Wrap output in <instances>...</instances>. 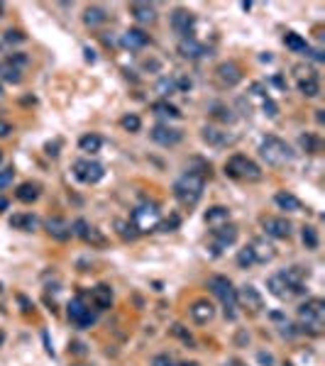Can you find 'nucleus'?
<instances>
[{
    "instance_id": "55",
    "label": "nucleus",
    "mask_w": 325,
    "mask_h": 366,
    "mask_svg": "<svg viewBox=\"0 0 325 366\" xmlns=\"http://www.w3.org/2000/svg\"><path fill=\"white\" fill-rule=\"evenodd\" d=\"M181 366H198L196 361H186V364H181Z\"/></svg>"
},
{
    "instance_id": "29",
    "label": "nucleus",
    "mask_w": 325,
    "mask_h": 366,
    "mask_svg": "<svg viewBox=\"0 0 325 366\" xmlns=\"http://www.w3.org/2000/svg\"><path fill=\"white\" fill-rule=\"evenodd\" d=\"M152 110H154L156 115H164V117H181V113H179V108L176 105H171L169 100H159V103H154L152 105Z\"/></svg>"
},
{
    "instance_id": "2",
    "label": "nucleus",
    "mask_w": 325,
    "mask_h": 366,
    "mask_svg": "<svg viewBox=\"0 0 325 366\" xmlns=\"http://www.w3.org/2000/svg\"><path fill=\"white\" fill-rule=\"evenodd\" d=\"M259 156H262L267 164H271V166H286V164L294 161V149L283 140L269 134V137H264L262 144H259Z\"/></svg>"
},
{
    "instance_id": "40",
    "label": "nucleus",
    "mask_w": 325,
    "mask_h": 366,
    "mask_svg": "<svg viewBox=\"0 0 325 366\" xmlns=\"http://www.w3.org/2000/svg\"><path fill=\"white\" fill-rule=\"evenodd\" d=\"M20 42H25V34L20 29H8L5 37H3V44H20Z\"/></svg>"
},
{
    "instance_id": "14",
    "label": "nucleus",
    "mask_w": 325,
    "mask_h": 366,
    "mask_svg": "<svg viewBox=\"0 0 325 366\" xmlns=\"http://www.w3.org/2000/svg\"><path fill=\"white\" fill-rule=\"evenodd\" d=\"M200 137H203V142H208L211 147H227V144L235 142L232 134H227V132L218 129V127H203V129H200Z\"/></svg>"
},
{
    "instance_id": "27",
    "label": "nucleus",
    "mask_w": 325,
    "mask_h": 366,
    "mask_svg": "<svg viewBox=\"0 0 325 366\" xmlns=\"http://www.w3.org/2000/svg\"><path fill=\"white\" fill-rule=\"evenodd\" d=\"M15 196H17V200H22V203H34L37 196H39V188H37L34 183H22Z\"/></svg>"
},
{
    "instance_id": "22",
    "label": "nucleus",
    "mask_w": 325,
    "mask_h": 366,
    "mask_svg": "<svg viewBox=\"0 0 325 366\" xmlns=\"http://www.w3.org/2000/svg\"><path fill=\"white\" fill-rule=\"evenodd\" d=\"M274 203H276L281 210H289V212H298V210H301V200H298L294 193H286V191L276 193V196H274Z\"/></svg>"
},
{
    "instance_id": "38",
    "label": "nucleus",
    "mask_w": 325,
    "mask_h": 366,
    "mask_svg": "<svg viewBox=\"0 0 325 366\" xmlns=\"http://www.w3.org/2000/svg\"><path fill=\"white\" fill-rule=\"evenodd\" d=\"M120 125L125 127L128 132H140V127H142V120L137 117V115H125L123 120H120Z\"/></svg>"
},
{
    "instance_id": "35",
    "label": "nucleus",
    "mask_w": 325,
    "mask_h": 366,
    "mask_svg": "<svg viewBox=\"0 0 325 366\" xmlns=\"http://www.w3.org/2000/svg\"><path fill=\"white\" fill-rule=\"evenodd\" d=\"M117 230H120V237H123V240H130V242L140 235V232L135 230V225H132V222H125V220H117Z\"/></svg>"
},
{
    "instance_id": "48",
    "label": "nucleus",
    "mask_w": 325,
    "mask_h": 366,
    "mask_svg": "<svg viewBox=\"0 0 325 366\" xmlns=\"http://www.w3.org/2000/svg\"><path fill=\"white\" fill-rule=\"evenodd\" d=\"M264 113H267L269 117H274V115H276V103H274L271 98H264Z\"/></svg>"
},
{
    "instance_id": "45",
    "label": "nucleus",
    "mask_w": 325,
    "mask_h": 366,
    "mask_svg": "<svg viewBox=\"0 0 325 366\" xmlns=\"http://www.w3.org/2000/svg\"><path fill=\"white\" fill-rule=\"evenodd\" d=\"M152 366H174L169 354H156L154 359H152Z\"/></svg>"
},
{
    "instance_id": "15",
    "label": "nucleus",
    "mask_w": 325,
    "mask_h": 366,
    "mask_svg": "<svg viewBox=\"0 0 325 366\" xmlns=\"http://www.w3.org/2000/svg\"><path fill=\"white\" fill-rule=\"evenodd\" d=\"M44 227H47V232L59 242H64V240H69L71 237V225L64 220V217H47V220H44Z\"/></svg>"
},
{
    "instance_id": "26",
    "label": "nucleus",
    "mask_w": 325,
    "mask_h": 366,
    "mask_svg": "<svg viewBox=\"0 0 325 366\" xmlns=\"http://www.w3.org/2000/svg\"><path fill=\"white\" fill-rule=\"evenodd\" d=\"M283 44H286L291 52H303V54L311 52V49H308V42H306L301 34H296V32H286V34H283Z\"/></svg>"
},
{
    "instance_id": "4",
    "label": "nucleus",
    "mask_w": 325,
    "mask_h": 366,
    "mask_svg": "<svg viewBox=\"0 0 325 366\" xmlns=\"http://www.w3.org/2000/svg\"><path fill=\"white\" fill-rule=\"evenodd\" d=\"M225 173L230 178H240V181H259L262 178V169L245 154L230 156L225 164Z\"/></svg>"
},
{
    "instance_id": "5",
    "label": "nucleus",
    "mask_w": 325,
    "mask_h": 366,
    "mask_svg": "<svg viewBox=\"0 0 325 366\" xmlns=\"http://www.w3.org/2000/svg\"><path fill=\"white\" fill-rule=\"evenodd\" d=\"M208 288L220 298V303H223V308H225L227 315L235 317V308H237V291L232 288L230 279H227V276H213L211 281H208Z\"/></svg>"
},
{
    "instance_id": "11",
    "label": "nucleus",
    "mask_w": 325,
    "mask_h": 366,
    "mask_svg": "<svg viewBox=\"0 0 325 366\" xmlns=\"http://www.w3.org/2000/svg\"><path fill=\"white\" fill-rule=\"evenodd\" d=\"M193 25H196V17H193V13H188V10H184V8L174 10V15H171V27L176 29L179 34L191 37V29H193Z\"/></svg>"
},
{
    "instance_id": "58",
    "label": "nucleus",
    "mask_w": 325,
    "mask_h": 366,
    "mask_svg": "<svg viewBox=\"0 0 325 366\" xmlns=\"http://www.w3.org/2000/svg\"><path fill=\"white\" fill-rule=\"evenodd\" d=\"M0 13H3V3H0Z\"/></svg>"
},
{
    "instance_id": "30",
    "label": "nucleus",
    "mask_w": 325,
    "mask_h": 366,
    "mask_svg": "<svg viewBox=\"0 0 325 366\" xmlns=\"http://www.w3.org/2000/svg\"><path fill=\"white\" fill-rule=\"evenodd\" d=\"M100 144H103V140H100L98 134H86V137H81V140H78L81 152H91V154H96V152H98Z\"/></svg>"
},
{
    "instance_id": "13",
    "label": "nucleus",
    "mask_w": 325,
    "mask_h": 366,
    "mask_svg": "<svg viewBox=\"0 0 325 366\" xmlns=\"http://www.w3.org/2000/svg\"><path fill=\"white\" fill-rule=\"evenodd\" d=\"M218 78H220V83H225L227 88H232V85H237L242 81V71L237 64H232V61H225V64H220L218 66Z\"/></svg>"
},
{
    "instance_id": "24",
    "label": "nucleus",
    "mask_w": 325,
    "mask_h": 366,
    "mask_svg": "<svg viewBox=\"0 0 325 366\" xmlns=\"http://www.w3.org/2000/svg\"><path fill=\"white\" fill-rule=\"evenodd\" d=\"M105 20H108V13H105L103 8H98V5H91V8H86L84 22L88 25V27H98V25H103Z\"/></svg>"
},
{
    "instance_id": "49",
    "label": "nucleus",
    "mask_w": 325,
    "mask_h": 366,
    "mask_svg": "<svg viewBox=\"0 0 325 366\" xmlns=\"http://www.w3.org/2000/svg\"><path fill=\"white\" fill-rule=\"evenodd\" d=\"M176 81V90L181 88V90H188L191 88V78H186V76H179V78H174Z\"/></svg>"
},
{
    "instance_id": "52",
    "label": "nucleus",
    "mask_w": 325,
    "mask_h": 366,
    "mask_svg": "<svg viewBox=\"0 0 325 366\" xmlns=\"http://www.w3.org/2000/svg\"><path fill=\"white\" fill-rule=\"evenodd\" d=\"M86 59H88V61H96V54H93L91 49H86Z\"/></svg>"
},
{
    "instance_id": "43",
    "label": "nucleus",
    "mask_w": 325,
    "mask_h": 366,
    "mask_svg": "<svg viewBox=\"0 0 325 366\" xmlns=\"http://www.w3.org/2000/svg\"><path fill=\"white\" fill-rule=\"evenodd\" d=\"M181 225V217H179V215H171L169 220H164V222H161V230H164V232H169V230H176V227Z\"/></svg>"
},
{
    "instance_id": "34",
    "label": "nucleus",
    "mask_w": 325,
    "mask_h": 366,
    "mask_svg": "<svg viewBox=\"0 0 325 366\" xmlns=\"http://www.w3.org/2000/svg\"><path fill=\"white\" fill-rule=\"evenodd\" d=\"M0 73H3V78H5L8 83H20V81H22L20 69H15V66H10V64H5V66L0 69Z\"/></svg>"
},
{
    "instance_id": "36",
    "label": "nucleus",
    "mask_w": 325,
    "mask_h": 366,
    "mask_svg": "<svg viewBox=\"0 0 325 366\" xmlns=\"http://www.w3.org/2000/svg\"><path fill=\"white\" fill-rule=\"evenodd\" d=\"M303 244L308 247V249H318V232H315V227H303Z\"/></svg>"
},
{
    "instance_id": "1",
    "label": "nucleus",
    "mask_w": 325,
    "mask_h": 366,
    "mask_svg": "<svg viewBox=\"0 0 325 366\" xmlns=\"http://www.w3.org/2000/svg\"><path fill=\"white\" fill-rule=\"evenodd\" d=\"M203 188H206V178L196 173V171H186L179 181L174 183V196L179 198L181 205H196L200 196H203Z\"/></svg>"
},
{
    "instance_id": "10",
    "label": "nucleus",
    "mask_w": 325,
    "mask_h": 366,
    "mask_svg": "<svg viewBox=\"0 0 325 366\" xmlns=\"http://www.w3.org/2000/svg\"><path fill=\"white\" fill-rule=\"evenodd\" d=\"M149 137L156 142V144H161V147H174V144H179L181 142V129H176V127H169V125H154L152 127V132H149Z\"/></svg>"
},
{
    "instance_id": "17",
    "label": "nucleus",
    "mask_w": 325,
    "mask_h": 366,
    "mask_svg": "<svg viewBox=\"0 0 325 366\" xmlns=\"http://www.w3.org/2000/svg\"><path fill=\"white\" fill-rule=\"evenodd\" d=\"M213 315H215V308H213V303H208V300H196V303L191 305V317H193L198 325L211 323Z\"/></svg>"
},
{
    "instance_id": "53",
    "label": "nucleus",
    "mask_w": 325,
    "mask_h": 366,
    "mask_svg": "<svg viewBox=\"0 0 325 366\" xmlns=\"http://www.w3.org/2000/svg\"><path fill=\"white\" fill-rule=\"evenodd\" d=\"M5 208H8V200H5V198H0V212L5 210Z\"/></svg>"
},
{
    "instance_id": "18",
    "label": "nucleus",
    "mask_w": 325,
    "mask_h": 366,
    "mask_svg": "<svg viewBox=\"0 0 325 366\" xmlns=\"http://www.w3.org/2000/svg\"><path fill=\"white\" fill-rule=\"evenodd\" d=\"M130 13H132V17H135L137 22H142V25L156 20L154 5H149V3H132V5H130Z\"/></svg>"
},
{
    "instance_id": "7",
    "label": "nucleus",
    "mask_w": 325,
    "mask_h": 366,
    "mask_svg": "<svg viewBox=\"0 0 325 366\" xmlns=\"http://www.w3.org/2000/svg\"><path fill=\"white\" fill-rule=\"evenodd\" d=\"M73 176L78 178V181L84 183H98L103 176H105V169H103V164L98 161H88V159H78L76 164H73Z\"/></svg>"
},
{
    "instance_id": "9",
    "label": "nucleus",
    "mask_w": 325,
    "mask_h": 366,
    "mask_svg": "<svg viewBox=\"0 0 325 366\" xmlns=\"http://www.w3.org/2000/svg\"><path fill=\"white\" fill-rule=\"evenodd\" d=\"M237 242V227L235 225H220V227H213V252L220 254L223 249L232 247Z\"/></svg>"
},
{
    "instance_id": "21",
    "label": "nucleus",
    "mask_w": 325,
    "mask_h": 366,
    "mask_svg": "<svg viewBox=\"0 0 325 366\" xmlns=\"http://www.w3.org/2000/svg\"><path fill=\"white\" fill-rule=\"evenodd\" d=\"M93 303H96V308L98 310H108L113 305V291H110V286H105V283H100L93 288Z\"/></svg>"
},
{
    "instance_id": "37",
    "label": "nucleus",
    "mask_w": 325,
    "mask_h": 366,
    "mask_svg": "<svg viewBox=\"0 0 325 366\" xmlns=\"http://www.w3.org/2000/svg\"><path fill=\"white\" fill-rule=\"evenodd\" d=\"M156 90H159L164 98H169L171 93H176V81H174V78H159V83H156Z\"/></svg>"
},
{
    "instance_id": "31",
    "label": "nucleus",
    "mask_w": 325,
    "mask_h": 366,
    "mask_svg": "<svg viewBox=\"0 0 325 366\" xmlns=\"http://www.w3.org/2000/svg\"><path fill=\"white\" fill-rule=\"evenodd\" d=\"M34 225H37V220L32 217V215H13L10 217V227H15V230H34Z\"/></svg>"
},
{
    "instance_id": "47",
    "label": "nucleus",
    "mask_w": 325,
    "mask_h": 366,
    "mask_svg": "<svg viewBox=\"0 0 325 366\" xmlns=\"http://www.w3.org/2000/svg\"><path fill=\"white\" fill-rule=\"evenodd\" d=\"M171 332H174V335H179V337L184 339V342H188V344L193 342V339H191V335L186 332V330H184V327H181V325H174V327H171Z\"/></svg>"
},
{
    "instance_id": "44",
    "label": "nucleus",
    "mask_w": 325,
    "mask_h": 366,
    "mask_svg": "<svg viewBox=\"0 0 325 366\" xmlns=\"http://www.w3.org/2000/svg\"><path fill=\"white\" fill-rule=\"evenodd\" d=\"M86 230H88V222H86V220H76V222L71 225V235H76V237H84Z\"/></svg>"
},
{
    "instance_id": "56",
    "label": "nucleus",
    "mask_w": 325,
    "mask_h": 366,
    "mask_svg": "<svg viewBox=\"0 0 325 366\" xmlns=\"http://www.w3.org/2000/svg\"><path fill=\"white\" fill-rule=\"evenodd\" d=\"M3 342H5V335H3V332H0V347H3Z\"/></svg>"
},
{
    "instance_id": "57",
    "label": "nucleus",
    "mask_w": 325,
    "mask_h": 366,
    "mask_svg": "<svg viewBox=\"0 0 325 366\" xmlns=\"http://www.w3.org/2000/svg\"><path fill=\"white\" fill-rule=\"evenodd\" d=\"M0 98H3V85H0Z\"/></svg>"
},
{
    "instance_id": "32",
    "label": "nucleus",
    "mask_w": 325,
    "mask_h": 366,
    "mask_svg": "<svg viewBox=\"0 0 325 366\" xmlns=\"http://www.w3.org/2000/svg\"><path fill=\"white\" fill-rule=\"evenodd\" d=\"M84 240L91 244V247H103L105 244V235L100 232L98 227H91L88 225V230H86V235H84Z\"/></svg>"
},
{
    "instance_id": "33",
    "label": "nucleus",
    "mask_w": 325,
    "mask_h": 366,
    "mask_svg": "<svg viewBox=\"0 0 325 366\" xmlns=\"http://www.w3.org/2000/svg\"><path fill=\"white\" fill-rule=\"evenodd\" d=\"M237 264H240L242 268H250L252 264H257L255 249H252V247H245V249H240V254H237Z\"/></svg>"
},
{
    "instance_id": "3",
    "label": "nucleus",
    "mask_w": 325,
    "mask_h": 366,
    "mask_svg": "<svg viewBox=\"0 0 325 366\" xmlns=\"http://www.w3.org/2000/svg\"><path fill=\"white\" fill-rule=\"evenodd\" d=\"M298 320L303 325V330H308L313 335L320 332L323 327V320H325V303L320 298H311L306 300L301 308H298Z\"/></svg>"
},
{
    "instance_id": "46",
    "label": "nucleus",
    "mask_w": 325,
    "mask_h": 366,
    "mask_svg": "<svg viewBox=\"0 0 325 366\" xmlns=\"http://www.w3.org/2000/svg\"><path fill=\"white\" fill-rule=\"evenodd\" d=\"M8 64H10V66H15V69H20L22 64H27V57H25V54H10Z\"/></svg>"
},
{
    "instance_id": "16",
    "label": "nucleus",
    "mask_w": 325,
    "mask_h": 366,
    "mask_svg": "<svg viewBox=\"0 0 325 366\" xmlns=\"http://www.w3.org/2000/svg\"><path fill=\"white\" fill-rule=\"evenodd\" d=\"M267 286H269V293H271V296H276L279 300H289V298H294V296H296V291H294V288H291L289 283L283 281V276H281V273L271 276Z\"/></svg>"
},
{
    "instance_id": "41",
    "label": "nucleus",
    "mask_w": 325,
    "mask_h": 366,
    "mask_svg": "<svg viewBox=\"0 0 325 366\" xmlns=\"http://www.w3.org/2000/svg\"><path fill=\"white\" fill-rule=\"evenodd\" d=\"M301 147L306 149V152H318V140L313 137V134H301Z\"/></svg>"
},
{
    "instance_id": "23",
    "label": "nucleus",
    "mask_w": 325,
    "mask_h": 366,
    "mask_svg": "<svg viewBox=\"0 0 325 366\" xmlns=\"http://www.w3.org/2000/svg\"><path fill=\"white\" fill-rule=\"evenodd\" d=\"M237 300H242L247 308H252V310H259V308H262V296L257 293L255 286H245V288L240 291V296H237Z\"/></svg>"
},
{
    "instance_id": "42",
    "label": "nucleus",
    "mask_w": 325,
    "mask_h": 366,
    "mask_svg": "<svg viewBox=\"0 0 325 366\" xmlns=\"http://www.w3.org/2000/svg\"><path fill=\"white\" fill-rule=\"evenodd\" d=\"M13 176H15L13 169H3V171H0V191H3V188H8V186L13 183Z\"/></svg>"
},
{
    "instance_id": "59",
    "label": "nucleus",
    "mask_w": 325,
    "mask_h": 366,
    "mask_svg": "<svg viewBox=\"0 0 325 366\" xmlns=\"http://www.w3.org/2000/svg\"><path fill=\"white\" fill-rule=\"evenodd\" d=\"M0 161H3V152H0Z\"/></svg>"
},
{
    "instance_id": "8",
    "label": "nucleus",
    "mask_w": 325,
    "mask_h": 366,
    "mask_svg": "<svg viewBox=\"0 0 325 366\" xmlns=\"http://www.w3.org/2000/svg\"><path fill=\"white\" fill-rule=\"evenodd\" d=\"M69 320L76 327H91V325L96 323V315L86 305L84 298L76 296V298H71V303H69Z\"/></svg>"
},
{
    "instance_id": "51",
    "label": "nucleus",
    "mask_w": 325,
    "mask_h": 366,
    "mask_svg": "<svg viewBox=\"0 0 325 366\" xmlns=\"http://www.w3.org/2000/svg\"><path fill=\"white\" fill-rule=\"evenodd\" d=\"M13 132V127H10V122H5V120H0V137H8Z\"/></svg>"
},
{
    "instance_id": "25",
    "label": "nucleus",
    "mask_w": 325,
    "mask_h": 366,
    "mask_svg": "<svg viewBox=\"0 0 325 366\" xmlns=\"http://www.w3.org/2000/svg\"><path fill=\"white\" fill-rule=\"evenodd\" d=\"M227 220H230V210L227 208H223V205H215V208H211V210L206 212V222L213 227H220L225 225Z\"/></svg>"
},
{
    "instance_id": "62",
    "label": "nucleus",
    "mask_w": 325,
    "mask_h": 366,
    "mask_svg": "<svg viewBox=\"0 0 325 366\" xmlns=\"http://www.w3.org/2000/svg\"><path fill=\"white\" fill-rule=\"evenodd\" d=\"M286 366H291V364H286Z\"/></svg>"
},
{
    "instance_id": "54",
    "label": "nucleus",
    "mask_w": 325,
    "mask_h": 366,
    "mask_svg": "<svg viewBox=\"0 0 325 366\" xmlns=\"http://www.w3.org/2000/svg\"><path fill=\"white\" fill-rule=\"evenodd\" d=\"M225 366H242V364H240V361H227Z\"/></svg>"
},
{
    "instance_id": "61",
    "label": "nucleus",
    "mask_w": 325,
    "mask_h": 366,
    "mask_svg": "<svg viewBox=\"0 0 325 366\" xmlns=\"http://www.w3.org/2000/svg\"><path fill=\"white\" fill-rule=\"evenodd\" d=\"M78 366H84V364H78Z\"/></svg>"
},
{
    "instance_id": "28",
    "label": "nucleus",
    "mask_w": 325,
    "mask_h": 366,
    "mask_svg": "<svg viewBox=\"0 0 325 366\" xmlns=\"http://www.w3.org/2000/svg\"><path fill=\"white\" fill-rule=\"evenodd\" d=\"M298 90H301L303 96H308V98H315V96L320 93V83H318L315 76H311V78H301V81H298Z\"/></svg>"
},
{
    "instance_id": "12",
    "label": "nucleus",
    "mask_w": 325,
    "mask_h": 366,
    "mask_svg": "<svg viewBox=\"0 0 325 366\" xmlns=\"http://www.w3.org/2000/svg\"><path fill=\"white\" fill-rule=\"evenodd\" d=\"M264 230H267L269 237H274V240H286L291 235V222L286 217H267L264 220Z\"/></svg>"
},
{
    "instance_id": "20",
    "label": "nucleus",
    "mask_w": 325,
    "mask_h": 366,
    "mask_svg": "<svg viewBox=\"0 0 325 366\" xmlns=\"http://www.w3.org/2000/svg\"><path fill=\"white\" fill-rule=\"evenodd\" d=\"M179 54L186 59H198L206 54V49H203V44H198L193 37H184L181 44H179Z\"/></svg>"
},
{
    "instance_id": "19",
    "label": "nucleus",
    "mask_w": 325,
    "mask_h": 366,
    "mask_svg": "<svg viewBox=\"0 0 325 366\" xmlns=\"http://www.w3.org/2000/svg\"><path fill=\"white\" fill-rule=\"evenodd\" d=\"M147 42H149V37H147V32L140 27H132L123 34V44H125L128 49H140V47H144Z\"/></svg>"
},
{
    "instance_id": "39",
    "label": "nucleus",
    "mask_w": 325,
    "mask_h": 366,
    "mask_svg": "<svg viewBox=\"0 0 325 366\" xmlns=\"http://www.w3.org/2000/svg\"><path fill=\"white\" fill-rule=\"evenodd\" d=\"M213 115H215L218 120H223V122H232V120H235L232 110L225 108V105H213Z\"/></svg>"
},
{
    "instance_id": "60",
    "label": "nucleus",
    "mask_w": 325,
    "mask_h": 366,
    "mask_svg": "<svg viewBox=\"0 0 325 366\" xmlns=\"http://www.w3.org/2000/svg\"><path fill=\"white\" fill-rule=\"evenodd\" d=\"M0 47H3V39H0Z\"/></svg>"
},
{
    "instance_id": "50",
    "label": "nucleus",
    "mask_w": 325,
    "mask_h": 366,
    "mask_svg": "<svg viewBox=\"0 0 325 366\" xmlns=\"http://www.w3.org/2000/svg\"><path fill=\"white\" fill-rule=\"evenodd\" d=\"M257 359H259V364H264V366H274V356H271V354L259 352V354H257Z\"/></svg>"
},
{
    "instance_id": "6",
    "label": "nucleus",
    "mask_w": 325,
    "mask_h": 366,
    "mask_svg": "<svg viewBox=\"0 0 325 366\" xmlns=\"http://www.w3.org/2000/svg\"><path fill=\"white\" fill-rule=\"evenodd\" d=\"M159 220H161V212H159L156 203H140L132 210V225L137 232H149V230L159 227Z\"/></svg>"
}]
</instances>
